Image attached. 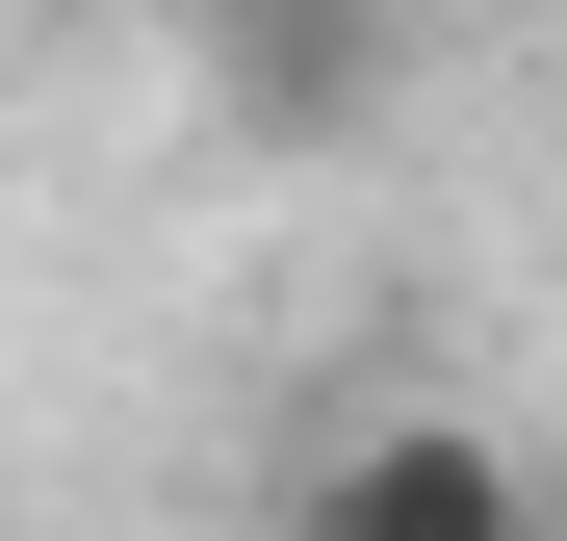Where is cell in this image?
<instances>
[{"instance_id":"1","label":"cell","mask_w":567,"mask_h":541,"mask_svg":"<svg viewBox=\"0 0 567 541\" xmlns=\"http://www.w3.org/2000/svg\"><path fill=\"white\" fill-rule=\"evenodd\" d=\"M284 541H567V516H542V465L491 413H361L336 465L284 490Z\"/></svg>"},{"instance_id":"2","label":"cell","mask_w":567,"mask_h":541,"mask_svg":"<svg viewBox=\"0 0 567 541\" xmlns=\"http://www.w3.org/2000/svg\"><path fill=\"white\" fill-rule=\"evenodd\" d=\"M361 77H388L361 0H233V104H258V129H361Z\"/></svg>"}]
</instances>
